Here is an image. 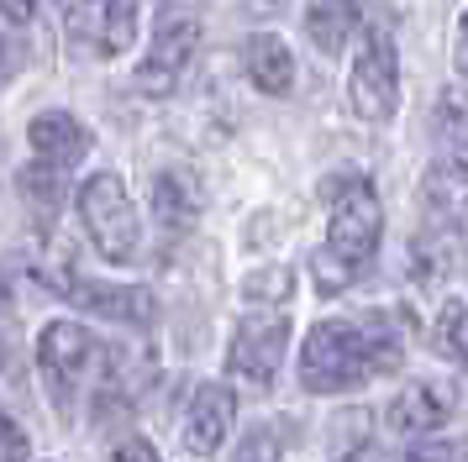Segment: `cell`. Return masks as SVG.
<instances>
[{"instance_id":"cell-2","label":"cell","mask_w":468,"mask_h":462,"mask_svg":"<svg viewBox=\"0 0 468 462\" xmlns=\"http://www.w3.org/2000/svg\"><path fill=\"white\" fill-rule=\"evenodd\" d=\"M326 205H332V221H326V252H337L342 263L353 268H368L374 252H379L384 236V205L368 179H332L326 184Z\"/></svg>"},{"instance_id":"cell-6","label":"cell","mask_w":468,"mask_h":462,"mask_svg":"<svg viewBox=\"0 0 468 462\" xmlns=\"http://www.w3.org/2000/svg\"><path fill=\"white\" fill-rule=\"evenodd\" d=\"M69 37L95 58L127 53L137 37V0H69Z\"/></svg>"},{"instance_id":"cell-3","label":"cell","mask_w":468,"mask_h":462,"mask_svg":"<svg viewBox=\"0 0 468 462\" xmlns=\"http://www.w3.org/2000/svg\"><path fill=\"white\" fill-rule=\"evenodd\" d=\"M347 105L363 121H389L400 105V53L384 26H363L358 53H353V74H347Z\"/></svg>"},{"instance_id":"cell-25","label":"cell","mask_w":468,"mask_h":462,"mask_svg":"<svg viewBox=\"0 0 468 462\" xmlns=\"http://www.w3.org/2000/svg\"><path fill=\"white\" fill-rule=\"evenodd\" d=\"M37 5H43V0H0V16L5 21H32Z\"/></svg>"},{"instance_id":"cell-14","label":"cell","mask_w":468,"mask_h":462,"mask_svg":"<svg viewBox=\"0 0 468 462\" xmlns=\"http://www.w3.org/2000/svg\"><path fill=\"white\" fill-rule=\"evenodd\" d=\"M153 215L169 231H190L200 221V184L190 168H164L153 179Z\"/></svg>"},{"instance_id":"cell-23","label":"cell","mask_w":468,"mask_h":462,"mask_svg":"<svg viewBox=\"0 0 468 462\" xmlns=\"http://www.w3.org/2000/svg\"><path fill=\"white\" fill-rule=\"evenodd\" d=\"M0 462H27V436L5 410H0Z\"/></svg>"},{"instance_id":"cell-19","label":"cell","mask_w":468,"mask_h":462,"mask_svg":"<svg viewBox=\"0 0 468 462\" xmlns=\"http://www.w3.org/2000/svg\"><path fill=\"white\" fill-rule=\"evenodd\" d=\"M363 273H368V268H353V263H342L337 252H326V247H321L316 257H311V278H316V289H321V294H342V289H353Z\"/></svg>"},{"instance_id":"cell-12","label":"cell","mask_w":468,"mask_h":462,"mask_svg":"<svg viewBox=\"0 0 468 462\" xmlns=\"http://www.w3.org/2000/svg\"><path fill=\"white\" fill-rule=\"evenodd\" d=\"M421 205L437 231H468V163L442 158L426 168L421 179Z\"/></svg>"},{"instance_id":"cell-8","label":"cell","mask_w":468,"mask_h":462,"mask_svg":"<svg viewBox=\"0 0 468 462\" xmlns=\"http://www.w3.org/2000/svg\"><path fill=\"white\" fill-rule=\"evenodd\" d=\"M458 410V383L452 378H416V383H405L400 394L389 399V431H400V436H437L447 420Z\"/></svg>"},{"instance_id":"cell-17","label":"cell","mask_w":468,"mask_h":462,"mask_svg":"<svg viewBox=\"0 0 468 462\" xmlns=\"http://www.w3.org/2000/svg\"><path fill=\"white\" fill-rule=\"evenodd\" d=\"M22 194L32 200V210L53 215V210H58V200H64V168H53V163H27V168H22Z\"/></svg>"},{"instance_id":"cell-13","label":"cell","mask_w":468,"mask_h":462,"mask_svg":"<svg viewBox=\"0 0 468 462\" xmlns=\"http://www.w3.org/2000/svg\"><path fill=\"white\" fill-rule=\"evenodd\" d=\"M27 142L37 152V163L69 168L95 147V137H90V126L74 121L69 110H43V116H32V126H27Z\"/></svg>"},{"instance_id":"cell-24","label":"cell","mask_w":468,"mask_h":462,"mask_svg":"<svg viewBox=\"0 0 468 462\" xmlns=\"http://www.w3.org/2000/svg\"><path fill=\"white\" fill-rule=\"evenodd\" d=\"M111 462H164V457H158L143 436H122L116 446H111Z\"/></svg>"},{"instance_id":"cell-4","label":"cell","mask_w":468,"mask_h":462,"mask_svg":"<svg viewBox=\"0 0 468 462\" xmlns=\"http://www.w3.org/2000/svg\"><path fill=\"white\" fill-rule=\"evenodd\" d=\"M80 215H85V231L101 257H111V263L137 257V210L116 173H90L80 184Z\"/></svg>"},{"instance_id":"cell-27","label":"cell","mask_w":468,"mask_h":462,"mask_svg":"<svg viewBox=\"0 0 468 462\" xmlns=\"http://www.w3.org/2000/svg\"><path fill=\"white\" fill-rule=\"evenodd\" d=\"M337 462H384V457H379V446H353V452H342Z\"/></svg>"},{"instance_id":"cell-28","label":"cell","mask_w":468,"mask_h":462,"mask_svg":"<svg viewBox=\"0 0 468 462\" xmlns=\"http://www.w3.org/2000/svg\"><path fill=\"white\" fill-rule=\"evenodd\" d=\"M11 310V284H5V273H0V315Z\"/></svg>"},{"instance_id":"cell-22","label":"cell","mask_w":468,"mask_h":462,"mask_svg":"<svg viewBox=\"0 0 468 462\" xmlns=\"http://www.w3.org/2000/svg\"><path fill=\"white\" fill-rule=\"evenodd\" d=\"M232 462H279V436L274 431H248Z\"/></svg>"},{"instance_id":"cell-16","label":"cell","mask_w":468,"mask_h":462,"mask_svg":"<svg viewBox=\"0 0 468 462\" xmlns=\"http://www.w3.org/2000/svg\"><path fill=\"white\" fill-rule=\"evenodd\" d=\"M248 79L263 89V95H290L295 89V58L290 47L274 37V32H258L248 42Z\"/></svg>"},{"instance_id":"cell-7","label":"cell","mask_w":468,"mask_h":462,"mask_svg":"<svg viewBox=\"0 0 468 462\" xmlns=\"http://www.w3.org/2000/svg\"><path fill=\"white\" fill-rule=\"evenodd\" d=\"M195 47H200V21L195 16H164L158 32H153L148 58L137 63V89H143V95H169L174 84H179V74H185V63L195 58Z\"/></svg>"},{"instance_id":"cell-11","label":"cell","mask_w":468,"mask_h":462,"mask_svg":"<svg viewBox=\"0 0 468 462\" xmlns=\"http://www.w3.org/2000/svg\"><path fill=\"white\" fill-rule=\"evenodd\" d=\"M237 420V394L227 383H200L190 394V410H185V446L195 457H211L216 446L227 441Z\"/></svg>"},{"instance_id":"cell-20","label":"cell","mask_w":468,"mask_h":462,"mask_svg":"<svg viewBox=\"0 0 468 462\" xmlns=\"http://www.w3.org/2000/svg\"><path fill=\"white\" fill-rule=\"evenodd\" d=\"M242 294H248L253 305H284V299L295 294V273L290 268H263V273H253V278L242 284Z\"/></svg>"},{"instance_id":"cell-15","label":"cell","mask_w":468,"mask_h":462,"mask_svg":"<svg viewBox=\"0 0 468 462\" xmlns=\"http://www.w3.org/2000/svg\"><path fill=\"white\" fill-rule=\"evenodd\" d=\"M305 32H311L321 53H342L363 32V0H311Z\"/></svg>"},{"instance_id":"cell-9","label":"cell","mask_w":468,"mask_h":462,"mask_svg":"<svg viewBox=\"0 0 468 462\" xmlns=\"http://www.w3.org/2000/svg\"><path fill=\"white\" fill-rule=\"evenodd\" d=\"M53 294L74 299L90 315L122 320V326H148L153 320V294L143 284H101V278H80V273H53Z\"/></svg>"},{"instance_id":"cell-1","label":"cell","mask_w":468,"mask_h":462,"mask_svg":"<svg viewBox=\"0 0 468 462\" xmlns=\"http://www.w3.org/2000/svg\"><path fill=\"white\" fill-rule=\"evenodd\" d=\"M405 362L400 331L384 315H363V320H321L305 331L300 347V383L311 394H347L368 378L395 373Z\"/></svg>"},{"instance_id":"cell-18","label":"cell","mask_w":468,"mask_h":462,"mask_svg":"<svg viewBox=\"0 0 468 462\" xmlns=\"http://www.w3.org/2000/svg\"><path fill=\"white\" fill-rule=\"evenodd\" d=\"M437 347L447 357L468 362V305L463 299H447L442 305V315H437Z\"/></svg>"},{"instance_id":"cell-26","label":"cell","mask_w":468,"mask_h":462,"mask_svg":"<svg viewBox=\"0 0 468 462\" xmlns=\"http://www.w3.org/2000/svg\"><path fill=\"white\" fill-rule=\"evenodd\" d=\"M452 63H458V74L468 79V11L458 16V42H452Z\"/></svg>"},{"instance_id":"cell-10","label":"cell","mask_w":468,"mask_h":462,"mask_svg":"<svg viewBox=\"0 0 468 462\" xmlns=\"http://www.w3.org/2000/svg\"><path fill=\"white\" fill-rule=\"evenodd\" d=\"M95 336H90V326H80V320H53L43 336H37V362H43L48 383H53V394L69 399L74 389H80V378L90 373V362H95Z\"/></svg>"},{"instance_id":"cell-21","label":"cell","mask_w":468,"mask_h":462,"mask_svg":"<svg viewBox=\"0 0 468 462\" xmlns=\"http://www.w3.org/2000/svg\"><path fill=\"white\" fill-rule=\"evenodd\" d=\"M400 462H468V441H458V436H416L400 452Z\"/></svg>"},{"instance_id":"cell-5","label":"cell","mask_w":468,"mask_h":462,"mask_svg":"<svg viewBox=\"0 0 468 462\" xmlns=\"http://www.w3.org/2000/svg\"><path fill=\"white\" fill-rule=\"evenodd\" d=\"M284 347H290V320L279 310H263V315H248L242 326H237L232 347H227V368L237 378H248L258 389H269L279 373V362H284Z\"/></svg>"}]
</instances>
